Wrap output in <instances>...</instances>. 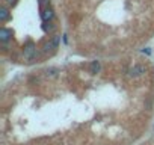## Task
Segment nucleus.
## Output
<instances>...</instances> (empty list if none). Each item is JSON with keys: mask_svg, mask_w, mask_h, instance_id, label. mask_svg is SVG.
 <instances>
[{"mask_svg": "<svg viewBox=\"0 0 154 145\" xmlns=\"http://www.w3.org/2000/svg\"><path fill=\"white\" fill-rule=\"evenodd\" d=\"M23 54H24V57L27 59V60H30V62H33V60H36L38 59V51H36V45L33 44V42H27L24 47H23Z\"/></svg>", "mask_w": 154, "mask_h": 145, "instance_id": "nucleus-1", "label": "nucleus"}, {"mask_svg": "<svg viewBox=\"0 0 154 145\" xmlns=\"http://www.w3.org/2000/svg\"><path fill=\"white\" fill-rule=\"evenodd\" d=\"M59 41H60V36L54 35L53 38H50L48 41L44 42V45H42V51H44V53H51V51H54V50L57 48V45H59Z\"/></svg>", "mask_w": 154, "mask_h": 145, "instance_id": "nucleus-2", "label": "nucleus"}, {"mask_svg": "<svg viewBox=\"0 0 154 145\" xmlns=\"http://www.w3.org/2000/svg\"><path fill=\"white\" fill-rule=\"evenodd\" d=\"M146 72V65L143 63H136L134 66H131L128 69V76L130 77H140L142 74H145Z\"/></svg>", "mask_w": 154, "mask_h": 145, "instance_id": "nucleus-3", "label": "nucleus"}, {"mask_svg": "<svg viewBox=\"0 0 154 145\" xmlns=\"http://www.w3.org/2000/svg\"><path fill=\"white\" fill-rule=\"evenodd\" d=\"M41 18H42V21H51V20L54 18V11H53V8H51L50 5H47L45 8H42V11H41Z\"/></svg>", "mask_w": 154, "mask_h": 145, "instance_id": "nucleus-4", "label": "nucleus"}, {"mask_svg": "<svg viewBox=\"0 0 154 145\" xmlns=\"http://www.w3.org/2000/svg\"><path fill=\"white\" fill-rule=\"evenodd\" d=\"M12 35H14L12 29H8V27H2V29H0V41H2V42L11 41L12 39Z\"/></svg>", "mask_w": 154, "mask_h": 145, "instance_id": "nucleus-5", "label": "nucleus"}, {"mask_svg": "<svg viewBox=\"0 0 154 145\" xmlns=\"http://www.w3.org/2000/svg\"><path fill=\"white\" fill-rule=\"evenodd\" d=\"M11 20V14L9 9L6 6H0V23H6Z\"/></svg>", "mask_w": 154, "mask_h": 145, "instance_id": "nucleus-6", "label": "nucleus"}, {"mask_svg": "<svg viewBox=\"0 0 154 145\" xmlns=\"http://www.w3.org/2000/svg\"><path fill=\"white\" fill-rule=\"evenodd\" d=\"M100 71H101V63H100V60H92L91 65H89V72H91V74H98Z\"/></svg>", "mask_w": 154, "mask_h": 145, "instance_id": "nucleus-7", "label": "nucleus"}, {"mask_svg": "<svg viewBox=\"0 0 154 145\" xmlns=\"http://www.w3.org/2000/svg\"><path fill=\"white\" fill-rule=\"evenodd\" d=\"M45 76H47V77H50V79H56V77L59 76V69H57V68H54V66L47 68V69H45Z\"/></svg>", "mask_w": 154, "mask_h": 145, "instance_id": "nucleus-8", "label": "nucleus"}, {"mask_svg": "<svg viewBox=\"0 0 154 145\" xmlns=\"http://www.w3.org/2000/svg\"><path fill=\"white\" fill-rule=\"evenodd\" d=\"M53 29H54V26L51 24V21H44V24H42V30L44 32H53Z\"/></svg>", "mask_w": 154, "mask_h": 145, "instance_id": "nucleus-9", "label": "nucleus"}, {"mask_svg": "<svg viewBox=\"0 0 154 145\" xmlns=\"http://www.w3.org/2000/svg\"><path fill=\"white\" fill-rule=\"evenodd\" d=\"M17 2H18V0H5V3H6L8 6H15Z\"/></svg>", "mask_w": 154, "mask_h": 145, "instance_id": "nucleus-10", "label": "nucleus"}]
</instances>
